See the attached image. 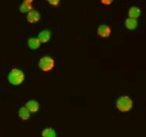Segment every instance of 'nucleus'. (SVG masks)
I'll return each mask as SVG.
<instances>
[{"label":"nucleus","mask_w":146,"mask_h":137,"mask_svg":"<svg viewBox=\"0 0 146 137\" xmlns=\"http://www.w3.org/2000/svg\"><path fill=\"white\" fill-rule=\"evenodd\" d=\"M8 80L10 84L18 86L23 83L25 80V74L19 68H12L8 75Z\"/></svg>","instance_id":"nucleus-1"},{"label":"nucleus","mask_w":146,"mask_h":137,"mask_svg":"<svg viewBox=\"0 0 146 137\" xmlns=\"http://www.w3.org/2000/svg\"><path fill=\"white\" fill-rule=\"evenodd\" d=\"M115 106L119 111L122 113H126L132 109L133 101L129 96H122L117 99Z\"/></svg>","instance_id":"nucleus-2"},{"label":"nucleus","mask_w":146,"mask_h":137,"mask_svg":"<svg viewBox=\"0 0 146 137\" xmlns=\"http://www.w3.org/2000/svg\"><path fill=\"white\" fill-rule=\"evenodd\" d=\"M55 65V61L50 56H44L39 60V68L44 72H48L52 70Z\"/></svg>","instance_id":"nucleus-3"},{"label":"nucleus","mask_w":146,"mask_h":137,"mask_svg":"<svg viewBox=\"0 0 146 137\" xmlns=\"http://www.w3.org/2000/svg\"><path fill=\"white\" fill-rule=\"evenodd\" d=\"M26 19L27 21L29 23H31V24L37 23V22H38L40 21V19H41V14L37 10L31 9L30 12L27 13Z\"/></svg>","instance_id":"nucleus-4"},{"label":"nucleus","mask_w":146,"mask_h":137,"mask_svg":"<svg viewBox=\"0 0 146 137\" xmlns=\"http://www.w3.org/2000/svg\"><path fill=\"white\" fill-rule=\"evenodd\" d=\"M97 35L101 38H103V39L110 37V35H111L110 27L105 24H102L100 25H99L98 29H97Z\"/></svg>","instance_id":"nucleus-5"},{"label":"nucleus","mask_w":146,"mask_h":137,"mask_svg":"<svg viewBox=\"0 0 146 137\" xmlns=\"http://www.w3.org/2000/svg\"><path fill=\"white\" fill-rule=\"evenodd\" d=\"M51 38V31L48 29H44L39 32L38 39L41 43H47Z\"/></svg>","instance_id":"nucleus-6"},{"label":"nucleus","mask_w":146,"mask_h":137,"mask_svg":"<svg viewBox=\"0 0 146 137\" xmlns=\"http://www.w3.org/2000/svg\"><path fill=\"white\" fill-rule=\"evenodd\" d=\"M25 107L28 109V110L31 113H35L39 110L40 108V105H39L38 102L36 101L35 100H29L25 104Z\"/></svg>","instance_id":"nucleus-7"},{"label":"nucleus","mask_w":146,"mask_h":137,"mask_svg":"<svg viewBox=\"0 0 146 137\" xmlns=\"http://www.w3.org/2000/svg\"><path fill=\"white\" fill-rule=\"evenodd\" d=\"M125 25L127 29L132 31V30H135V29H137V27H138V21L135 19L128 18L125 21Z\"/></svg>","instance_id":"nucleus-8"},{"label":"nucleus","mask_w":146,"mask_h":137,"mask_svg":"<svg viewBox=\"0 0 146 137\" xmlns=\"http://www.w3.org/2000/svg\"><path fill=\"white\" fill-rule=\"evenodd\" d=\"M41 42L38 40V38H30L29 39V41H28V46H29V48L31 50H36V49H38V48H40V46H41Z\"/></svg>","instance_id":"nucleus-9"},{"label":"nucleus","mask_w":146,"mask_h":137,"mask_svg":"<svg viewBox=\"0 0 146 137\" xmlns=\"http://www.w3.org/2000/svg\"><path fill=\"white\" fill-rule=\"evenodd\" d=\"M128 14H129V18H132V19H137L141 15V9L136 6H132L129 9Z\"/></svg>","instance_id":"nucleus-10"},{"label":"nucleus","mask_w":146,"mask_h":137,"mask_svg":"<svg viewBox=\"0 0 146 137\" xmlns=\"http://www.w3.org/2000/svg\"><path fill=\"white\" fill-rule=\"evenodd\" d=\"M19 116L22 120H28L30 116H31V113L28 110V109L25 106H22L21 108L19 110Z\"/></svg>","instance_id":"nucleus-11"},{"label":"nucleus","mask_w":146,"mask_h":137,"mask_svg":"<svg viewBox=\"0 0 146 137\" xmlns=\"http://www.w3.org/2000/svg\"><path fill=\"white\" fill-rule=\"evenodd\" d=\"M31 9H33L32 3H28V2H25V1H24L19 6V11L22 13H28Z\"/></svg>","instance_id":"nucleus-12"},{"label":"nucleus","mask_w":146,"mask_h":137,"mask_svg":"<svg viewBox=\"0 0 146 137\" xmlns=\"http://www.w3.org/2000/svg\"><path fill=\"white\" fill-rule=\"evenodd\" d=\"M41 136L42 137H57L56 131L53 128L48 127L44 129L41 132Z\"/></svg>","instance_id":"nucleus-13"},{"label":"nucleus","mask_w":146,"mask_h":137,"mask_svg":"<svg viewBox=\"0 0 146 137\" xmlns=\"http://www.w3.org/2000/svg\"><path fill=\"white\" fill-rule=\"evenodd\" d=\"M60 0H47V2L53 6H58L60 3Z\"/></svg>","instance_id":"nucleus-14"},{"label":"nucleus","mask_w":146,"mask_h":137,"mask_svg":"<svg viewBox=\"0 0 146 137\" xmlns=\"http://www.w3.org/2000/svg\"><path fill=\"white\" fill-rule=\"evenodd\" d=\"M100 2L102 4L106 5H110L113 3V0H100Z\"/></svg>","instance_id":"nucleus-15"},{"label":"nucleus","mask_w":146,"mask_h":137,"mask_svg":"<svg viewBox=\"0 0 146 137\" xmlns=\"http://www.w3.org/2000/svg\"><path fill=\"white\" fill-rule=\"evenodd\" d=\"M24 1H25V2H28V3H32V2H33L34 0H24Z\"/></svg>","instance_id":"nucleus-16"}]
</instances>
